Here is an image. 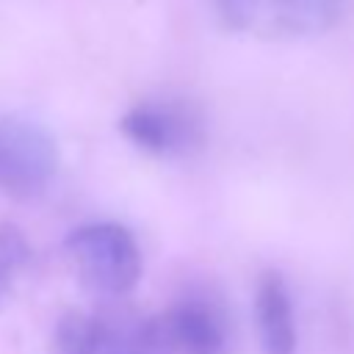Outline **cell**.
Segmentation results:
<instances>
[{
    "label": "cell",
    "mask_w": 354,
    "mask_h": 354,
    "mask_svg": "<svg viewBox=\"0 0 354 354\" xmlns=\"http://www.w3.org/2000/svg\"><path fill=\"white\" fill-rule=\"evenodd\" d=\"M66 249L77 263L83 282L102 296H124L141 277V249L133 232L113 221L77 227Z\"/></svg>",
    "instance_id": "obj_1"
},
{
    "label": "cell",
    "mask_w": 354,
    "mask_h": 354,
    "mask_svg": "<svg viewBox=\"0 0 354 354\" xmlns=\"http://www.w3.org/2000/svg\"><path fill=\"white\" fill-rule=\"evenodd\" d=\"M122 133L149 155H191L205 141V124L188 102H138L122 122Z\"/></svg>",
    "instance_id": "obj_2"
},
{
    "label": "cell",
    "mask_w": 354,
    "mask_h": 354,
    "mask_svg": "<svg viewBox=\"0 0 354 354\" xmlns=\"http://www.w3.org/2000/svg\"><path fill=\"white\" fill-rule=\"evenodd\" d=\"M58 166L50 133L25 119H0V188L14 196L39 194Z\"/></svg>",
    "instance_id": "obj_3"
},
{
    "label": "cell",
    "mask_w": 354,
    "mask_h": 354,
    "mask_svg": "<svg viewBox=\"0 0 354 354\" xmlns=\"http://www.w3.org/2000/svg\"><path fill=\"white\" fill-rule=\"evenodd\" d=\"M160 343L163 354H230V335L221 310L205 296H185L163 315Z\"/></svg>",
    "instance_id": "obj_4"
},
{
    "label": "cell",
    "mask_w": 354,
    "mask_h": 354,
    "mask_svg": "<svg viewBox=\"0 0 354 354\" xmlns=\"http://www.w3.org/2000/svg\"><path fill=\"white\" fill-rule=\"evenodd\" d=\"M346 14V0H257V36L304 39L326 33Z\"/></svg>",
    "instance_id": "obj_5"
},
{
    "label": "cell",
    "mask_w": 354,
    "mask_h": 354,
    "mask_svg": "<svg viewBox=\"0 0 354 354\" xmlns=\"http://www.w3.org/2000/svg\"><path fill=\"white\" fill-rule=\"evenodd\" d=\"M254 329L263 354H296V313L285 279L263 271L254 285Z\"/></svg>",
    "instance_id": "obj_6"
},
{
    "label": "cell",
    "mask_w": 354,
    "mask_h": 354,
    "mask_svg": "<svg viewBox=\"0 0 354 354\" xmlns=\"http://www.w3.org/2000/svg\"><path fill=\"white\" fill-rule=\"evenodd\" d=\"M100 348L97 354H163L158 315L116 313L111 318H97Z\"/></svg>",
    "instance_id": "obj_7"
},
{
    "label": "cell",
    "mask_w": 354,
    "mask_h": 354,
    "mask_svg": "<svg viewBox=\"0 0 354 354\" xmlns=\"http://www.w3.org/2000/svg\"><path fill=\"white\" fill-rule=\"evenodd\" d=\"M100 324L77 310L66 313L55 326V354H97Z\"/></svg>",
    "instance_id": "obj_8"
},
{
    "label": "cell",
    "mask_w": 354,
    "mask_h": 354,
    "mask_svg": "<svg viewBox=\"0 0 354 354\" xmlns=\"http://www.w3.org/2000/svg\"><path fill=\"white\" fill-rule=\"evenodd\" d=\"M205 6L210 8V14L216 17L221 28L235 30V33L254 30L257 0H205Z\"/></svg>",
    "instance_id": "obj_9"
},
{
    "label": "cell",
    "mask_w": 354,
    "mask_h": 354,
    "mask_svg": "<svg viewBox=\"0 0 354 354\" xmlns=\"http://www.w3.org/2000/svg\"><path fill=\"white\" fill-rule=\"evenodd\" d=\"M28 254L25 241L19 238L17 230H0V296L8 288V274L17 263H22Z\"/></svg>",
    "instance_id": "obj_10"
}]
</instances>
